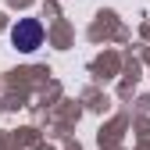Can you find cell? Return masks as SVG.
<instances>
[{
    "mask_svg": "<svg viewBox=\"0 0 150 150\" xmlns=\"http://www.w3.org/2000/svg\"><path fill=\"white\" fill-rule=\"evenodd\" d=\"M11 43L22 50V54H32L36 47L43 43V25H40V18H18V25L11 29Z\"/></svg>",
    "mask_w": 150,
    "mask_h": 150,
    "instance_id": "6da1fadb",
    "label": "cell"
}]
</instances>
